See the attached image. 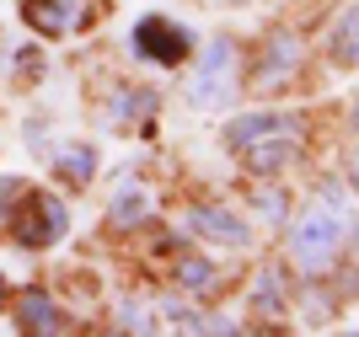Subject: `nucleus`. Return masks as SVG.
<instances>
[{
	"label": "nucleus",
	"instance_id": "1a4fd4ad",
	"mask_svg": "<svg viewBox=\"0 0 359 337\" xmlns=\"http://www.w3.org/2000/svg\"><path fill=\"white\" fill-rule=\"evenodd\" d=\"M327 59L338 64V70H354V64H359V6H348V11L332 22V32H327Z\"/></svg>",
	"mask_w": 359,
	"mask_h": 337
},
{
	"label": "nucleus",
	"instance_id": "4468645a",
	"mask_svg": "<svg viewBox=\"0 0 359 337\" xmlns=\"http://www.w3.org/2000/svg\"><path fill=\"white\" fill-rule=\"evenodd\" d=\"M177 284L188 294H210V289H220V273H215V263H204V257H188V263L177 268Z\"/></svg>",
	"mask_w": 359,
	"mask_h": 337
},
{
	"label": "nucleus",
	"instance_id": "f8f14e48",
	"mask_svg": "<svg viewBox=\"0 0 359 337\" xmlns=\"http://www.w3.org/2000/svg\"><path fill=\"white\" fill-rule=\"evenodd\" d=\"M145 214H150V193H140V188H118L113 204H107V220L113 225H135V220H145Z\"/></svg>",
	"mask_w": 359,
	"mask_h": 337
},
{
	"label": "nucleus",
	"instance_id": "dca6fc26",
	"mask_svg": "<svg viewBox=\"0 0 359 337\" xmlns=\"http://www.w3.org/2000/svg\"><path fill=\"white\" fill-rule=\"evenodd\" d=\"M257 204H263V214H269V220H285V193H279V198H269V193H263Z\"/></svg>",
	"mask_w": 359,
	"mask_h": 337
},
{
	"label": "nucleus",
	"instance_id": "f257e3e1",
	"mask_svg": "<svg viewBox=\"0 0 359 337\" xmlns=\"http://www.w3.org/2000/svg\"><path fill=\"white\" fill-rule=\"evenodd\" d=\"M70 231V209H65L60 193H43V188H22L16 198V220H11V241L16 247H54L60 235Z\"/></svg>",
	"mask_w": 359,
	"mask_h": 337
},
{
	"label": "nucleus",
	"instance_id": "39448f33",
	"mask_svg": "<svg viewBox=\"0 0 359 337\" xmlns=\"http://www.w3.org/2000/svg\"><path fill=\"white\" fill-rule=\"evenodd\" d=\"M188 225H194L198 235L220 241V247H247V241H252L247 220H236V214H231V209H220V204H198L194 214H188Z\"/></svg>",
	"mask_w": 359,
	"mask_h": 337
},
{
	"label": "nucleus",
	"instance_id": "0eeeda50",
	"mask_svg": "<svg viewBox=\"0 0 359 337\" xmlns=\"http://www.w3.org/2000/svg\"><path fill=\"white\" fill-rule=\"evenodd\" d=\"M22 22L38 38H65L75 27V6L70 0H22Z\"/></svg>",
	"mask_w": 359,
	"mask_h": 337
},
{
	"label": "nucleus",
	"instance_id": "6e6552de",
	"mask_svg": "<svg viewBox=\"0 0 359 337\" xmlns=\"http://www.w3.org/2000/svg\"><path fill=\"white\" fill-rule=\"evenodd\" d=\"M60 326H65V316L54 305V294L22 289V300H16V332H60Z\"/></svg>",
	"mask_w": 359,
	"mask_h": 337
},
{
	"label": "nucleus",
	"instance_id": "f3484780",
	"mask_svg": "<svg viewBox=\"0 0 359 337\" xmlns=\"http://www.w3.org/2000/svg\"><path fill=\"white\" fill-rule=\"evenodd\" d=\"M348 177H354V188H359V150L348 156Z\"/></svg>",
	"mask_w": 359,
	"mask_h": 337
},
{
	"label": "nucleus",
	"instance_id": "6ab92c4d",
	"mask_svg": "<svg viewBox=\"0 0 359 337\" xmlns=\"http://www.w3.org/2000/svg\"><path fill=\"white\" fill-rule=\"evenodd\" d=\"M354 123H359V97H354Z\"/></svg>",
	"mask_w": 359,
	"mask_h": 337
},
{
	"label": "nucleus",
	"instance_id": "9d476101",
	"mask_svg": "<svg viewBox=\"0 0 359 337\" xmlns=\"http://www.w3.org/2000/svg\"><path fill=\"white\" fill-rule=\"evenodd\" d=\"M279 129L295 134V118H279V113H247V118H236V123L225 129V145H231V150H247L252 139H263V134H279Z\"/></svg>",
	"mask_w": 359,
	"mask_h": 337
},
{
	"label": "nucleus",
	"instance_id": "20e7f679",
	"mask_svg": "<svg viewBox=\"0 0 359 337\" xmlns=\"http://www.w3.org/2000/svg\"><path fill=\"white\" fill-rule=\"evenodd\" d=\"M300 54H306V48H300V38L290 27H279V32H269V43H263V70L252 75V86H279V81H290V75H295V64H300Z\"/></svg>",
	"mask_w": 359,
	"mask_h": 337
},
{
	"label": "nucleus",
	"instance_id": "9b49d317",
	"mask_svg": "<svg viewBox=\"0 0 359 337\" xmlns=\"http://www.w3.org/2000/svg\"><path fill=\"white\" fill-rule=\"evenodd\" d=\"M156 113V97H150V91H135V86H123V91H113V102H107V123H113V129H129V123H135V118H150Z\"/></svg>",
	"mask_w": 359,
	"mask_h": 337
},
{
	"label": "nucleus",
	"instance_id": "ddd939ff",
	"mask_svg": "<svg viewBox=\"0 0 359 337\" xmlns=\"http://www.w3.org/2000/svg\"><path fill=\"white\" fill-rule=\"evenodd\" d=\"M54 166H60V177H70V182H91V172H97V150H91V145H65L60 156H54Z\"/></svg>",
	"mask_w": 359,
	"mask_h": 337
},
{
	"label": "nucleus",
	"instance_id": "423d86ee",
	"mask_svg": "<svg viewBox=\"0 0 359 337\" xmlns=\"http://www.w3.org/2000/svg\"><path fill=\"white\" fill-rule=\"evenodd\" d=\"M241 161H247V172H257V177L285 172V166L295 161V134H290V129H279V134H263V139H252V145L241 150Z\"/></svg>",
	"mask_w": 359,
	"mask_h": 337
},
{
	"label": "nucleus",
	"instance_id": "aec40b11",
	"mask_svg": "<svg viewBox=\"0 0 359 337\" xmlns=\"http://www.w3.org/2000/svg\"><path fill=\"white\" fill-rule=\"evenodd\" d=\"M354 257H359V231H354Z\"/></svg>",
	"mask_w": 359,
	"mask_h": 337
},
{
	"label": "nucleus",
	"instance_id": "7ed1b4c3",
	"mask_svg": "<svg viewBox=\"0 0 359 337\" xmlns=\"http://www.w3.org/2000/svg\"><path fill=\"white\" fill-rule=\"evenodd\" d=\"M188 48H194V38L172 16H140V27H135V54L140 59L161 64V70H177L182 59H188Z\"/></svg>",
	"mask_w": 359,
	"mask_h": 337
},
{
	"label": "nucleus",
	"instance_id": "2eb2a0df",
	"mask_svg": "<svg viewBox=\"0 0 359 337\" xmlns=\"http://www.w3.org/2000/svg\"><path fill=\"white\" fill-rule=\"evenodd\" d=\"M252 300H257V310H279V305H285V284H279V273H273V268H263V273H257Z\"/></svg>",
	"mask_w": 359,
	"mask_h": 337
},
{
	"label": "nucleus",
	"instance_id": "a211bd4d",
	"mask_svg": "<svg viewBox=\"0 0 359 337\" xmlns=\"http://www.w3.org/2000/svg\"><path fill=\"white\" fill-rule=\"evenodd\" d=\"M0 310H6V279H0Z\"/></svg>",
	"mask_w": 359,
	"mask_h": 337
},
{
	"label": "nucleus",
	"instance_id": "f03ea898",
	"mask_svg": "<svg viewBox=\"0 0 359 337\" xmlns=\"http://www.w3.org/2000/svg\"><path fill=\"white\" fill-rule=\"evenodd\" d=\"M344 247V220H338V209H322L316 204L311 214H300L295 231H290V252H295V263L306 273H322V268L338 257Z\"/></svg>",
	"mask_w": 359,
	"mask_h": 337
}]
</instances>
